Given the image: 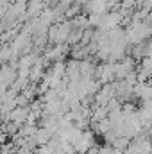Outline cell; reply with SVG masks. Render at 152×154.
I'll return each instance as SVG.
<instances>
[{"instance_id":"6da1fadb","label":"cell","mask_w":152,"mask_h":154,"mask_svg":"<svg viewBox=\"0 0 152 154\" xmlns=\"http://www.w3.org/2000/svg\"><path fill=\"white\" fill-rule=\"evenodd\" d=\"M54 136L45 129V127H41L36 131V134H34V142H36V147H41V145H47L50 140H52Z\"/></svg>"}]
</instances>
